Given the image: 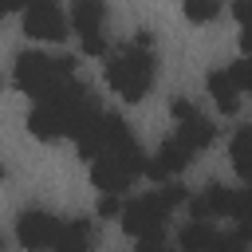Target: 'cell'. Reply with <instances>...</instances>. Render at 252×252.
<instances>
[{
	"instance_id": "obj_1",
	"label": "cell",
	"mask_w": 252,
	"mask_h": 252,
	"mask_svg": "<svg viewBox=\"0 0 252 252\" xmlns=\"http://www.w3.org/2000/svg\"><path fill=\"white\" fill-rule=\"evenodd\" d=\"M154 75H158L154 51H146V47H138V43H126V47H118V51L106 59V83H110V91L122 94L126 102L146 98V91L154 87Z\"/></svg>"
},
{
	"instance_id": "obj_2",
	"label": "cell",
	"mask_w": 252,
	"mask_h": 252,
	"mask_svg": "<svg viewBox=\"0 0 252 252\" xmlns=\"http://www.w3.org/2000/svg\"><path fill=\"white\" fill-rule=\"evenodd\" d=\"M67 79H75V55H43V51H20L16 55V71L12 83L24 94L47 98L55 87H63Z\"/></svg>"
},
{
	"instance_id": "obj_3",
	"label": "cell",
	"mask_w": 252,
	"mask_h": 252,
	"mask_svg": "<svg viewBox=\"0 0 252 252\" xmlns=\"http://www.w3.org/2000/svg\"><path fill=\"white\" fill-rule=\"evenodd\" d=\"M165 217H169L165 197L161 193H142L122 209V232L134 236V240H161Z\"/></svg>"
},
{
	"instance_id": "obj_4",
	"label": "cell",
	"mask_w": 252,
	"mask_h": 252,
	"mask_svg": "<svg viewBox=\"0 0 252 252\" xmlns=\"http://www.w3.org/2000/svg\"><path fill=\"white\" fill-rule=\"evenodd\" d=\"M59 232H63V224L51 213H43V209H24L20 220H16V240L28 252H55Z\"/></svg>"
},
{
	"instance_id": "obj_5",
	"label": "cell",
	"mask_w": 252,
	"mask_h": 252,
	"mask_svg": "<svg viewBox=\"0 0 252 252\" xmlns=\"http://www.w3.org/2000/svg\"><path fill=\"white\" fill-rule=\"evenodd\" d=\"M173 118H177V138L197 154V150H205V146H213L217 142V126L193 106V102H185V98H173Z\"/></svg>"
},
{
	"instance_id": "obj_6",
	"label": "cell",
	"mask_w": 252,
	"mask_h": 252,
	"mask_svg": "<svg viewBox=\"0 0 252 252\" xmlns=\"http://www.w3.org/2000/svg\"><path fill=\"white\" fill-rule=\"evenodd\" d=\"M67 28H71V16H63V8L51 0H39L24 12V32L32 39H63Z\"/></svg>"
},
{
	"instance_id": "obj_7",
	"label": "cell",
	"mask_w": 252,
	"mask_h": 252,
	"mask_svg": "<svg viewBox=\"0 0 252 252\" xmlns=\"http://www.w3.org/2000/svg\"><path fill=\"white\" fill-rule=\"evenodd\" d=\"M189 161H193V150H189L181 138H169V142H161L158 154L146 161V177H150V181H169V177L181 173Z\"/></svg>"
},
{
	"instance_id": "obj_8",
	"label": "cell",
	"mask_w": 252,
	"mask_h": 252,
	"mask_svg": "<svg viewBox=\"0 0 252 252\" xmlns=\"http://www.w3.org/2000/svg\"><path fill=\"white\" fill-rule=\"evenodd\" d=\"M138 173L122 161V158H114V154H102V158H94L91 161V181H94V189H102V193H126L130 189V181H134Z\"/></svg>"
},
{
	"instance_id": "obj_9",
	"label": "cell",
	"mask_w": 252,
	"mask_h": 252,
	"mask_svg": "<svg viewBox=\"0 0 252 252\" xmlns=\"http://www.w3.org/2000/svg\"><path fill=\"white\" fill-rule=\"evenodd\" d=\"M205 83H209V94L220 106V114H236L240 110V87H236V79H232L228 67H213Z\"/></svg>"
},
{
	"instance_id": "obj_10",
	"label": "cell",
	"mask_w": 252,
	"mask_h": 252,
	"mask_svg": "<svg viewBox=\"0 0 252 252\" xmlns=\"http://www.w3.org/2000/svg\"><path fill=\"white\" fill-rule=\"evenodd\" d=\"M94 240H98V224L87 220V217H75V220H63L55 252H91Z\"/></svg>"
},
{
	"instance_id": "obj_11",
	"label": "cell",
	"mask_w": 252,
	"mask_h": 252,
	"mask_svg": "<svg viewBox=\"0 0 252 252\" xmlns=\"http://www.w3.org/2000/svg\"><path fill=\"white\" fill-rule=\"evenodd\" d=\"M102 20H106V0H71V28L83 39L102 35Z\"/></svg>"
},
{
	"instance_id": "obj_12",
	"label": "cell",
	"mask_w": 252,
	"mask_h": 252,
	"mask_svg": "<svg viewBox=\"0 0 252 252\" xmlns=\"http://www.w3.org/2000/svg\"><path fill=\"white\" fill-rule=\"evenodd\" d=\"M220 240V232L209 224V220H189L181 232H177V248L181 252H213Z\"/></svg>"
},
{
	"instance_id": "obj_13",
	"label": "cell",
	"mask_w": 252,
	"mask_h": 252,
	"mask_svg": "<svg viewBox=\"0 0 252 252\" xmlns=\"http://www.w3.org/2000/svg\"><path fill=\"white\" fill-rule=\"evenodd\" d=\"M228 158H232V169H236L244 181H252V126H240V130L232 134Z\"/></svg>"
},
{
	"instance_id": "obj_14",
	"label": "cell",
	"mask_w": 252,
	"mask_h": 252,
	"mask_svg": "<svg viewBox=\"0 0 252 252\" xmlns=\"http://www.w3.org/2000/svg\"><path fill=\"white\" fill-rule=\"evenodd\" d=\"M201 197H205V205H209V217H236V189L213 181V185H205Z\"/></svg>"
},
{
	"instance_id": "obj_15",
	"label": "cell",
	"mask_w": 252,
	"mask_h": 252,
	"mask_svg": "<svg viewBox=\"0 0 252 252\" xmlns=\"http://www.w3.org/2000/svg\"><path fill=\"white\" fill-rule=\"evenodd\" d=\"M181 12L193 24H209V20L220 16V0H181Z\"/></svg>"
},
{
	"instance_id": "obj_16",
	"label": "cell",
	"mask_w": 252,
	"mask_h": 252,
	"mask_svg": "<svg viewBox=\"0 0 252 252\" xmlns=\"http://www.w3.org/2000/svg\"><path fill=\"white\" fill-rule=\"evenodd\" d=\"M248 244H252V240L236 228V232H220V240H217L213 252H248Z\"/></svg>"
},
{
	"instance_id": "obj_17",
	"label": "cell",
	"mask_w": 252,
	"mask_h": 252,
	"mask_svg": "<svg viewBox=\"0 0 252 252\" xmlns=\"http://www.w3.org/2000/svg\"><path fill=\"white\" fill-rule=\"evenodd\" d=\"M158 193L165 197V205H169V209H177V205H189V193H185V185H177V181H165Z\"/></svg>"
},
{
	"instance_id": "obj_18",
	"label": "cell",
	"mask_w": 252,
	"mask_h": 252,
	"mask_svg": "<svg viewBox=\"0 0 252 252\" xmlns=\"http://www.w3.org/2000/svg\"><path fill=\"white\" fill-rule=\"evenodd\" d=\"M228 71H232V79H236L240 91H252V55H248V59H236Z\"/></svg>"
},
{
	"instance_id": "obj_19",
	"label": "cell",
	"mask_w": 252,
	"mask_h": 252,
	"mask_svg": "<svg viewBox=\"0 0 252 252\" xmlns=\"http://www.w3.org/2000/svg\"><path fill=\"white\" fill-rule=\"evenodd\" d=\"M236 220H252V181H248V189L236 193Z\"/></svg>"
},
{
	"instance_id": "obj_20",
	"label": "cell",
	"mask_w": 252,
	"mask_h": 252,
	"mask_svg": "<svg viewBox=\"0 0 252 252\" xmlns=\"http://www.w3.org/2000/svg\"><path fill=\"white\" fill-rule=\"evenodd\" d=\"M122 209H126V205H118L114 193H102V201H98V217H122Z\"/></svg>"
},
{
	"instance_id": "obj_21",
	"label": "cell",
	"mask_w": 252,
	"mask_h": 252,
	"mask_svg": "<svg viewBox=\"0 0 252 252\" xmlns=\"http://www.w3.org/2000/svg\"><path fill=\"white\" fill-rule=\"evenodd\" d=\"M83 55H106V39L102 35H87L83 39Z\"/></svg>"
},
{
	"instance_id": "obj_22",
	"label": "cell",
	"mask_w": 252,
	"mask_h": 252,
	"mask_svg": "<svg viewBox=\"0 0 252 252\" xmlns=\"http://www.w3.org/2000/svg\"><path fill=\"white\" fill-rule=\"evenodd\" d=\"M232 16H236L240 24H252V0H236V4H232Z\"/></svg>"
},
{
	"instance_id": "obj_23",
	"label": "cell",
	"mask_w": 252,
	"mask_h": 252,
	"mask_svg": "<svg viewBox=\"0 0 252 252\" xmlns=\"http://www.w3.org/2000/svg\"><path fill=\"white\" fill-rule=\"evenodd\" d=\"M134 43L150 51V47H154V35H150V28H138V32H134Z\"/></svg>"
},
{
	"instance_id": "obj_24",
	"label": "cell",
	"mask_w": 252,
	"mask_h": 252,
	"mask_svg": "<svg viewBox=\"0 0 252 252\" xmlns=\"http://www.w3.org/2000/svg\"><path fill=\"white\" fill-rule=\"evenodd\" d=\"M138 252H169L161 240H138Z\"/></svg>"
},
{
	"instance_id": "obj_25",
	"label": "cell",
	"mask_w": 252,
	"mask_h": 252,
	"mask_svg": "<svg viewBox=\"0 0 252 252\" xmlns=\"http://www.w3.org/2000/svg\"><path fill=\"white\" fill-rule=\"evenodd\" d=\"M240 43H244V51L252 55V24H244V32H240Z\"/></svg>"
},
{
	"instance_id": "obj_26",
	"label": "cell",
	"mask_w": 252,
	"mask_h": 252,
	"mask_svg": "<svg viewBox=\"0 0 252 252\" xmlns=\"http://www.w3.org/2000/svg\"><path fill=\"white\" fill-rule=\"evenodd\" d=\"M32 4H39V0H4L8 12H16V8H32Z\"/></svg>"
}]
</instances>
